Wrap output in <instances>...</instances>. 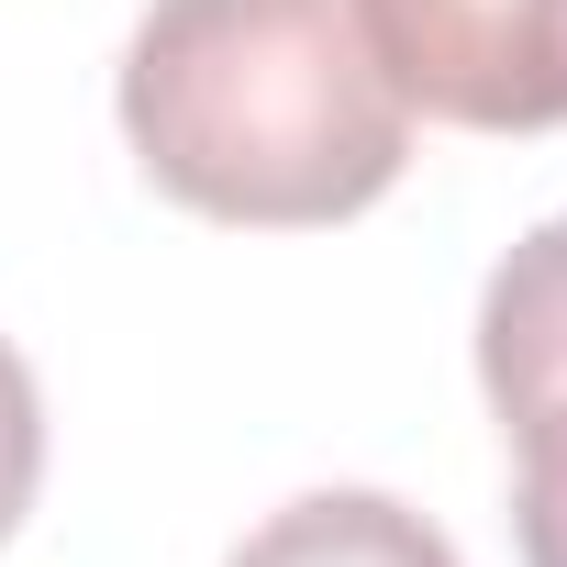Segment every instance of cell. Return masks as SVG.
Listing matches in <instances>:
<instances>
[{
    "label": "cell",
    "instance_id": "cell-1",
    "mask_svg": "<svg viewBox=\"0 0 567 567\" xmlns=\"http://www.w3.org/2000/svg\"><path fill=\"white\" fill-rule=\"evenodd\" d=\"M123 134L178 212L256 234L346 223L412 167L357 0H156L123 45Z\"/></svg>",
    "mask_w": 567,
    "mask_h": 567
},
{
    "label": "cell",
    "instance_id": "cell-2",
    "mask_svg": "<svg viewBox=\"0 0 567 567\" xmlns=\"http://www.w3.org/2000/svg\"><path fill=\"white\" fill-rule=\"evenodd\" d=\"M390 90L467 134L567 123V0H357Z\"/></svg>",
    "mask_w": 567,
    "mask_h": 567
},
{
    "label": "cell",
    "instance_id": "cell-3",
    "mask_svg": "<svg viewBox=\"0 0 567 567\" xmlns=\"http://www.w3.org/2000/svg\"><path fill=\"white\" fill-rule=\"evenodd\" d=\"M478 390L512 445V534L567 523V212L534 223L478 290Z\"/></svg>",
    "mask_w": 567,
    "mask_h": 567
},
{
    "label": "cell",
    "instance_id": "cell-4",
    "mask_svg": "<svg viewBox=\"0 0 567 567\" xmlns=\"http://www.w3.org/2000/svg\"><path fill=\"white\" fill-rule=\"evenodd\" d=\"M223 567H456V545L390 489H312L267 512Z\"/></svg>",
    "mask_w": 567,
    "mask_h": 567
},
{
    "label": "cell",
    "instance_id": "cell-5",
    "mask_svg": "<svg viewBox=\"0 0 567 567\" xmlns=\"http://www.w3.org/2000/svg\"><path fill=\"white\" fill-rule=\"evenodd\" d=\"M34 478H45V401H34V368L12 357V334H0V545L23 534Z\"/></svg>",
    "mask_w": 567,
    "mask_h": 567
},
{
    "label": "cell",
    "instance_id": "cell-6",
    "mask_svg": "<svg viewBox=\"0 0 567 567\" xmlns=\"http://www.w3.org/2000/svg\"><path fill=\"white\" fill-rule=\"evenodd\" d=\"M523 567H567V523H523Z\"/></svg>",
    "mask_w": 567,
    "mask_h": 567
}]
</instances>
